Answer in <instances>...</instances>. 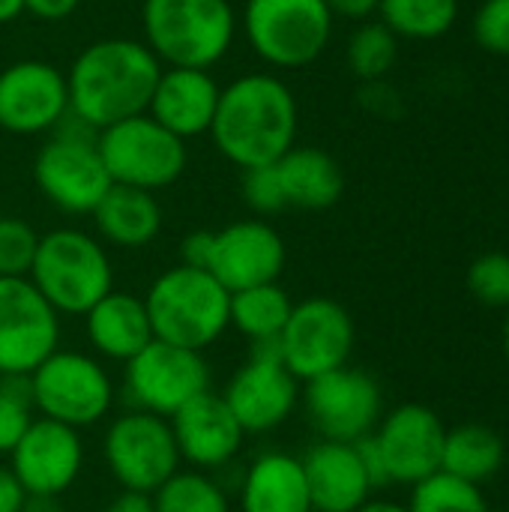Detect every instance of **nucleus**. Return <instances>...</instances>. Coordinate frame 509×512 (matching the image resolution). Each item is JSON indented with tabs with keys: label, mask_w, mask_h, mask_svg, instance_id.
I'll return each instance as SVG.
<instances>
[{
	"label": "nucleus",
	"mask_w": 509,
	"mask_h": 512,
	"mask_svg": "<svg viewBox=\"0 0 509 512\" xmlns=\"http://www.w3.org/2000/svg\"><path fill=\"white\" fill-rule=\"evenodd\" d=\"M69 117L66 72L48 60H15L0 69V129L45 135Z\"/></svg>",
	"instance_id": "15"
},
{
	"label": "nucleus",
	"mask_w": 509,
	"mask_h": 512,
	"mask_svg": "<svg viewBox=\"0 0 509 512\" xmlns=\"http://www.w3.org/2000/svg\"><path fill=\"white\" fill-rule=\"evenodd\" d=\"M84 318H87L90 345L111 360L129 363L141 348H147L153 342L147 306L135 294L111 291Z\"/></svg>",
	"instance_id": "23"
},
{
	"label": "nucleus",
	"mask_w": 509,
	"mask_h": 512,
	"mask_svg": "<svg viewBox=\"0 0 509 512\" xmlns=\"http://www.w3.org/2000/svg\"><path fill=\"white\" fill-rule=\"evenodd\" d=\"M381 21L405 39H435L456 24L459 0H381Z\"/></svg>",
	"instance_id": "29"
},
{
	"label": "nucleus",
	"mask_w": 509,
	"mask_h": 512,
	"mask_svg": "<svg viewBox=\"0 0 509 512\" xmlns=\"http://www.w3.org/2000/svg\"><path fill=\"white\" fill-rule=\"evenodd\" d=\"M105 462L126 492L153 495L180 468L171 423L147 411L117 417L105 432Z\"/></svg>",
	"instance_id": "10"
},
{
	"label": "nucleus",
	"mask_w": 509,
	"mask_h": 512,
	"mask_svg": "<svg viewBox=\"0 0 509 512\" xmlns=\"http://www.w3.org/2000/svg\"><path fill=\"white\" fill-rule=\"evenodd\" d=\"M303 408L312 423V429L324 441H342L354 444L381 420V387L372 375L360 369H333L321 378L306 381Z\"/></svg>",
	"instance_id": "14"
},
{
	"label": "nucleus",
	"mask_w": 509,
	"mask_h": 512,
	"mask_svg": "<svg viewBox=\"0 0 509 512\" xmlns=\"http://www.w3.org/2000/svg\"><path fill=\"white\" fill-rule=\"evenodd\" d=\"M399 57V36L384 21L360 24L348 39V66L363 81L384 78Z\"/></svg>",
	"instance_id": "31"
},
{
	"label": "nucleus",
	"mask_w": 509,
	"mask_h": 512,
	"mask_svg": "<svg viewBox=\"0 0 509 512\" xmlns=\"http://www.w3.org/2000/svg\"><path fill=\"white\" fill-rule=\"evenodd\" d=\"M285 240L264 219H240L213 231L207 273L228 291H246L279 282L285 270Z\"/></svg>",
	"instance_id": "17"
},
{
	"label": "nucleus",
	"mask_w": 509,
	"mask_h": 512,
	"mask_svg": "<svg viewBox=\"0 0 509 512\" xmlns=\"http://www.w3.org/2000/svg\"><path fill=\"white\" fill-rule=\"evenodd\" d=\"M219 81L210 75V69H177L162 66V75L156 81L153 99L147 114L162 123L177 138L189 141L198 135H207L216 117L219 105Z\"/></svg>",
	"instance_id": "21"
},
{
	"label": "nucleus",
	"mask_w": 509,
	"mask_h": 512,
	"mask_svg": "<svg viewBox=\"0 0 509 512\" xmlns=\"http://www.w3.org/2000/svg\"><path fill=\"white\" fill-rule=\"evenodd\" d=\"M471 294L492 309H509V255L507 252H486L468 270Z\"/></svg>",
	"instance_id": "35"
},
{
	"label": "nucleus",
	"mask_w": 509,
	"mask_h": 512,
	"mask_svg": "<svg viewBox=\"0 0 509 512\" xmlns=\"http://www.w3.org/2000/svg\"><path fill=\"white\" fill-rule=\"evenodd\" d=\"M210 390V369L201 351L153 339L126 363V393L135 411L174 417L195 396Z\"/></svg>",
	"instance_id": "12"
},
{
	"label": "nucleus",
	"mask_w": 509,
	"mask_h": 512,
	"mask_svg": "<svg viewBox=\"0 0 509 512\" xmlns=\"http://www.w3.org/2000/svg\"><path fill=\"white\" fill-rule=\"evenodd\" d=\"M12 474L18 477L27 495H60L66 492L81 471V438L78 429H69L54 420H33L21 441L15 444Z\"/></svg>",
	"instance_id": "19"
},
{
	"label": "nucleus",
	"mask_w": 509,
	"mask_h": 512,
	"mask_svg": "<svg viewBox=\"0 0 509 512\" xmlns=\"http://www.w3.org/2000/svg\"><path fill=\"white\" fill-rule=\"evenodd\" d=\"M474 36L486 51L509 57V0H486L477 9Z\"/></svg>",
	"instance_id": "37"
},
{
	"label": "nucleus",
	"mask_w": 509,
	"mask_h": 512,
	"mask_svg": "<svg viewBox=\"0 0 509 512\" xmlns=\"http://www.w3.org/2000/svg\"><path fill=\"white\" fill-rule=\"evenodd\" d=\"M297 378L285 369L276 342H255L252 360L234 372L222 399L243 432H270L282 426L297 405Z\"/></svg>",
	"instance_id": "16"
},
{
	"label": "nucleus",
	"mask_w": 509,
	"mask_h": 512,
	"mask_svg": "<svg viewBox=\"0 0 509 512\" xmlns=\"http://www.w3.org/2000/svg\"><path fill=\"white\" fill-rule=\"evenodd\" d=\"M243 33L267 66L303 69L327 51L333 12L324 0H246Z\"/></svg>",
	"instance_id": "7"
},
{
	"label": "nucleus",
	"mask_w": 509,
	"mask_h": 512,
	"mask_svg": "<svg viewBox=\"0 0 509 512\" xmlns=\"http://www.w3.org/2000/svg\"><path fill=\"white\" fill-rule=\"evenodd\" d=\"M90 216L99 234L120 249H141L153 243L162 231V207L156 195L132 186L111 183Z\"/></svg>",
	"instance_id": "26"
},
{
	"label": "nucleus",
	"mask_w": 509,
	"mask_h": 512,
	"mask_svg": "<svg viewBox=\"0 0 509 512\" xmlns=\"http://www.w3.org/2000/svg\"><path fill=\"white\" fill-rule=\"evenodd\" d=\"M243 201H246L255 213H261V216H276V213L288 210L273 165L243 171Z\"/></svg>",
	"instance_id": "36"
},
{
	"label": "nucleus",
	"mask_w": 509,
	"mask_h": 512,
	"mask_svg": "<svg viewBox=\"0 0 509 512\" xmlns=\"http://www.w3.org/2000/svg\"><path fill=\"white\" fill-rule=\"evenodd\" d=\"M33 180L57 210L72 216L93 213L111 189V177L96 147V132L75 117H66L36 150Z\"/></svg>",
	"instance_id": "6"
},
{
	"label": "nucleus",
	"mask_w": 509,
	"mask_h": 512,
	"mask_svg": "<svg viewBox=\"0 0 509 512\" xmlns=\"http://www.w3.org/2000/svg\"><path fill=\"white\" fill-rule=\"evenodd\" d=\"M27 279L57 315H87L111 294L114 270L96 237L75 228H57L39 237Z\"/></svg>",
	"instance_id": "5"
},
{
	"label": "nucleus",
	"mask_w": 509,
	"mask_h": 512,
	"mask_svg": "<svg viewBox=\"0 0 509 512\" xmlns=\"http://www.w3.org/2000/svg\"><path fill=\"white\" fill-rule=\"evenodd\" d=\"M291 309L294 303L285 288H279V282H270L231 294L228 324L252 342H276L291 318Z\"/></svg>",
	"instance_id": "28"
},
{
	"label": "nucleus",
	"mask_w": 509,
	"mask_h": 512,
	"mask_svg": "<svg viewBox=\"0 0 509 512\" xmlns=\"http://www.w3.org/2000/svg\"><path fill=\"white\" fill-rule=\"evenodd\" d=\"M27 492L21 489L18 477L12 474V468L0 465V512H21Z\"/></svg>",
	"instance_id": "40"
},
{
	"label": "nucleus",
	"mask_w": 509,
	"mask_h": 512,
	"mask_svg": "<svg viewBox=\"0 0 509 512\" xmlns=\"http://www.w3.org/2000/svg\"><path fill=\"white\" fill-rule=\"evenodd\" d=\"M30 399L45 420L81 429L108 414L114 390L105 369L93 357L54 351L30 372Z\"/></svg>",
	"instance_id": "9"
},
{
	"label": "nucleus",
	"mask_w": 509,
	"mask_h": 512,
	"mask_svg": "<svg viewBox=\"0 0 509 512\" xmlns=\"http://www.w3.org/2000/svg\"><path fill=\"white\" fill-rule=\"evenodd\" d=\"M105 512H156L153 510V498L150 495H141V492H120Z\"/></svg>",
	"instance_id": "42"
},
{
	"label": "nucleus",
	"mask_w": 509,
	"mask_h": 512,
	"mask_svg": "<svg viewBox=\"0 0 509 512\" xmlns=\"http://www.w3.org/2000/svg\"><path fill=\"white\" fill-rule=\"evenodd\" d=\"M411 512H489L483 492L474 483L450 477L444 471L414 486Z\"/></svg>",
	"instance_id": "32"
},
{
	"label": "nucleus",
	"mask_w": 509,
	"mask_h": 512,
	"mask_svg": "<svg viewBox=\"0 0 509 512\" xmlns=\"http://www.w3.org/2000/svg\"><path fill=\"white\" fill-rule=\"evenodd\" d=\"M60 321L30 279L0 276V378L30 375L57 351Z\"/></svg>",
	"instance_id": "13"
},
{
	"label": "nucleus",
	"mask_w": 509,
	"mask_h": 512,
	"mask_svg": "<svg viewBox=\"0 0 509 512\" xmlns=\"http://www.w3.org/2000/svg\"><path fill=\"white\" fill-rule=\"evenodd\" d=\"M210 249H213V231H192V234L183 240V246H180L183 264L198 267V270H207Z\"/></svg>",
	"instance_id": "38"
},
{
	"label": "nucleus",
	"mask_w": 509,
	"mask_h": 512,
	"mask_svg": "<svg viewBox=\"0 0 509 512\" xmlns=\"http://www.w3.org/2000/svg\"><path fill=\"white\" fill-rule=\"evenodd\" d=\"M357 512H411L402 504H393V501H366Z\"/></svg>",
	"instance_id": "45"
},
{
	"label": "nucleus",
	"mask_w": 509,
	"mask_h": 512,
	"mask_svg": "<svg viewBox=\"0 0 509 512\" xmlns=\"http://www.w3.org/2000/svg\"><path fill=\"white\" fill-rule=\"evenodd\" d=\"M504 465V441L495 429L465 423L453 432H447L441 471L450 477H459L465 483H486L495 477Z\"/></svg>",
	"instance_id": "27"
},
{
	"label": "nucleus",
	"mask_w": 509,
	"mask_h": 512,
	"mask_svg": "<svg viewBox=\"0 0 509 512\" xmlns=\"http://www.w3.org/2000/svg\"><path fill=\"white\" fill-rule=\"evenodd\" d=\"M324 3L333 12V18L339 15V18H351V21H363V18L375 15L381 6V0H324Z\"/></svg>",
	"instance_id": "41"
},
{
	"label": "nucleus",
	"mask_w": 509,
	"mask_h": 512,
	"mask_svg": "<svg viewBox=\"0 0 509 512\" xmlns=\"http://www.w3.org/2000/svg\"><path fill=\"white\" fill-rule=\"evenodd\" d=\"M39 234L15 216H0V276L27 279L36 258Z\"/></svg>",
	"instance_id": "34"
},
{
	"label": "nucleus",
	"mask_w": 509,
	"mask_h": 512,
	"mask_svg": "<svg viewBox=\"0 0 509 512\" xmlns=\"http://www.w3.org/2000/svg\"><path fill=\"white\" fill-rule=\"evenodd\" d=\"M354 348V321L330 297H309L291 309L279 333V354L297 381L321 378L342 369Z\"/></svg>",
	"instance_id": "11"
},
{
	"label": "nucleus",
	"mask_w": 509,
	"mask_h": 512,
	"mask_svg": "<svg viewBox=\"0 0 509 512\" xmlns=\"http://www.w3.org/2000/svg\"><path fill=\"white\" fill-rule=\"evenodd\" d=\"M144 306L153 327V339L189 351H204L231 327V294L207 270L189 264L165 270L150 285Z\"/></svg>",
	"instance_id": "4"
},
{
	"label": "nucleus",
	"mask_w": 509,
	"mask_h": 512,
	"mask_svg": "<svg viewBox=\"0 0 509 512\" xmlns=\"http://www.w3.org/2000/svg\"><path fill=\"white\" fill-rule=\"evenodd\" d=\"M96 147L111 183L144 192L177 183L186 171V141L156 123L150 114L120 120L96 132Z\"/></svg>",
	"instance_id": "8"
},
{
	"label": "nucleus",
	"mask_w": 509,
	"mask_h": 512,
	"mask_svg": "<svg viewBox=\"0 0 509 512\" xmlns=\"http://www.w3.org/2000/svg\"><path fill=\"white\" fill-rule=\"evenodd\" d=\"M300 108L273 72H249L222 87L210 126L213 147L240 171L279 162L297 144Z\"/></svg>",
	"instance_id": "2"
},
{
	"label": "nucleus",
	"mask_w": 509,
	"mask_h": 512,
	"mask_svg": "<svg viewBox=\"0 0 509 512\" xmlns=\"http://www.w3.org/2000/svg\"><path fill=\"white\" fill-rule=\"evenodd\" d=\"M150 498L156 512H228L225 489L198 471H177Z\"/></svg>",
	"instance_id": "30"
},
{
	"label": "nucleus",
	"mask_w": 509,
	"mask_h": 512,
	"mask_svg": "<svg viewBox=\"0 0 509 512\" xmlns=\"http://www.w3.org/2000/svg\"><path fill=\"white\" fill-rule=\"evenodd\" d=\"M300 462L312 512H357L375 489L357 444L321 441Z\"/></svg>",
	"instance_id": "22"
},
{
	"label": "nucleus",
	"mask_w": 509,
	"mask_h": 512,
	"mask_svg": "<svg viewBox=\"0 0 509 512\" xmlns=\"http://www.w3.org/2000/svg\"><path fill=\"white\" fill-rule=\"evenodd\" d=\"M21 512H63L57 498L54 495H27L24 504H21Z\"/></svg>",
	"instance_id": "43"
},
{
	"label": "nucleus",
	"mask_w": 509,
	"mask_h": 512,
	"mask_svg": "<svg viewBox=\"0 0 509 512\" xmlns=\"http://www.w3.org/2000/svg\"><path fill=\"white\" fill-rule=\"evenodd\" d=\"M504 354H507V363H509V312H507V324H504Z\"/></svg>",
	"instance_id": "46"
},
{
	"label": "nucleus",
	"mask_w": 509,
	"mask_h": 512,
	"mask_svg": "<svg viewBox=\"0 0 509 512\" xmlns=\"http://www.w3.org/2000/svg\"><path fill=\"white\" fill-rule=\"evenodd\" d=\"M24 15V0H0V24H12Z\"/></svg>",
	"instance_id": "44"
},
{
	"label": "nucleus",
	"mask_w": 509,
	"mask_h": 512,
	"mask_svg": "<svg viewBox=\"0 0 509 512\" xmlns=\"http://www.w3.org/2000/svg\"><path fill=\"white\" fill-rule=\"evenodd\" d=\"M33 399H30V375H9L0 381V453H12L27 426Z\"/></svg>",
	"instance_id": "33"
},
{
	"label": "nucleus",
	"mask_w": 509,
	"mask_h": 512,
	"mask_svg": "<svg viewBox=\"0 0 509 512\" xmlns=\"http://www.w3.org/2000/svg\"><path fill=\"white\" fill-rule=\"evenodd\" d=\"M78 6H81V0H24V12L39 21H63Z\"/></svg>",
	"instance_id": "39"
},
{
	"label": "nucleus",
	"mask_w": 509,
	"mask_h": 512,
	"mask_svg": "<svg viewBox=\"0 0 509 512\" xmlns=\"http://www.w3.org/2000/svg\"><path fill=\"white\" fill-rule=\"evenodd\" d=\"M243 512H312L303 462L288 453H264L243 474Z\"/></svg>",
	"instance_id": "25"
},
{
	"label": "nucleus",
	"mask_w": 509,
	"mask_h": 512,
	"mask_svg": "<svg viewBox=\"0 0 509 512\" xmlns=\"http://www.w3.org/2000/svg\"><path fill=\"white\" fill-rule=\"evenodd\" d=\"M390 483L417 486L441 471L447 429L441 417L426 405H402L381 420L372 435Z\"/></svg>",
	"instance_id": "18"
},
{
	"label": "nucleus",
	"mask_w": 509,
	"mask_h": 512,
	"mask_svg": "<svg viewBox=\"0 0 509 512\" xmlns=\"http://www.w3.org/2000/svg\"><path fill=\"white\" fill-rule=\"evenodd\" d=\"M231 0H144V45L162 66L210 69L228 57L237 39Z\"/></svg>",
	"instance_id": "3"
},
{
	"label": "nucleus",
	"mask_w": 509,
	"mask_h": 512,
	"mask_svg": "<svg viewBox=\"0 0 509 512\" xmlns=\"http://www.w3.org/2000/svg\"><path fill=\"white\" fill-rule=\"evenodd\" d=\"M162 63L141 39L108 36L78 51L66 72L69 117L93 132L147 114Z\"/></svg>",
	"instance_id": "1"
},
{
	"label": "nucleus",
	"mask_w": 509,
	"mask_h": 512,
	"mask_svg": "<svg viewBox=\"0 0 509 512\" xmlns=\"http://www.w3.org/2000/svg\"><path fill=\"white\" fill-rule=\"evenodd\" d=\"M285 207L294 210H327L342 198L345 177L339 162L318 147H291L279 162H273Z\"/></svg>",
	"instance_id": "24"
},
{
	"label": "nucleus",
	"mask_w": 509,
	"mask_h": 512,
	"mask_svg": "<svg viewBox=\"0 0 509 512\" xmlns=\"http://www.w3.org/2000/svg\"><path fill=\"white\" fill-rule=\"evenodd\" d=\"M171 432L180 459L201 471L225 468L243 444V429L219 393H201L171 417Z\"/></svg>",
	"instance_id": "20"
}]
</instances>
